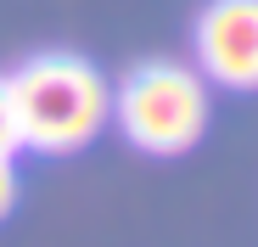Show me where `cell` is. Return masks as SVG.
Wrapping results in <instances>:
<instances>
[{
    "label": "cell",
    "instance_id": "5",
    "mask_svg": "<svg viewBox=\"0 0 258 247\" xmlns=\"http://www.w3.org/2000/svg\"><path fill=\"white\" fill-rule=\"evenodd\" d=\"M12 208H17V169H12V157H0V219Z\"/></svg>",
    "mask_w": 258,
    "mask_h": 247
},
{
    "label": "cell",
    "instance_id": "3",
    "mask_svg": "<svg viewBox=\"0 0 258 247\" xmlns=\"http://www.w3.org/2000/svg\"><path fill=\"white\" fill-rule=\"evenodd\" d=\"M197 62L219 90H258V0H213L197 17Z\"/></svg>",
    "mask_w": 258,
    "mask_h": 247
},
{
    "label": "cell",
    "instance_id": "2",
    "mask_svg": "<svg viewBox=\"0 0 258 247\" xmlns=\"http://www.w3.org/2000/svg\"><path fill=\"white\" fill-rule=\"evenodd\" d=\"M112 118L129 146H141L152 157H180L208 130V85L197 68L141 62L112 90Z\"/></svg>",
    "mask_w": 258,
    "mask_h": 247
},
{
    "label": "cell",
    "instance_id": "4",
    "mask_svg": "<svg viewBox=\"0 0 258 247\" xmlns=\"http://www.w3.org/2000/svg\"><path fill=\"white\" fill-rule=\"evenodd\" d=\"M23 152V135H17V112H12V90L0 79V157H17Z\"/></svg>",
    "mask_w": 258,
    "mask_h": 247
},
{
    "label": "cell",
    "instance_id": "1",
    "mask_svg": "<svg viewBox=\"0 0 258 247\" xmlns=\"http://www.w3.org/2000/svg\"><path fill=\"white\" fill-rule=\"evenodd\" d=\"M17 135L28 152H84L112 118V85L101 79L96 62H84L73 51H45L28 56L17 73H6Z\"/></svg>",
    "mask_w": 258,
    "mask_h": 247
}]
</instances>
